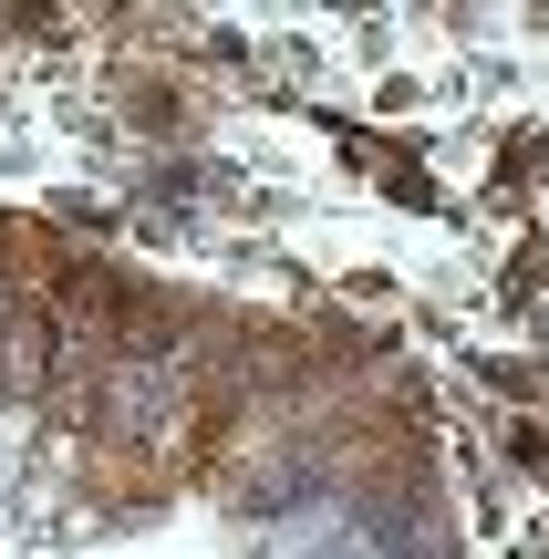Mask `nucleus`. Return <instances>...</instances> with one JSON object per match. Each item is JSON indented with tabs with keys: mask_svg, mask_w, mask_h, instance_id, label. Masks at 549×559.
Listing matches in <instances>:
<instances>
[{
	"mask_svg": "<svg viewBox=\"0 0 549 559\" xmlns=\"http://www.w3.org/2000/svg\"><path fill=\"white\" fill-rule=\"evenodd\" d=\"M509 466H518V477H549V425H539V415L509 425Z\"/></svg>",
	"mask_w": 549,
	"mask_h": 559,
	"instance_id": "1",
	"label": "nucleus"
},
{
	"mask_svg": "<svg viewBox=\"0 0 549 559\" xmlns=\"http://www.w3.org/2000/svg\"><path fill=\"white\" fill-rule=\"evenodd\" d=\"M488 383H498V394H509V404H539V394H549V383L529 373V362H488Z\"/></svg>",
	"mask_w": 549,
	"mask_h": 559,
	"instance_id": "2",
	"label": "nucleus"
},
{
	"mask_svg": "<svg viewBox=\"0 0 549 559\" xmlns=\"http://www.w3.org/2000/svg\"><path fill=\"white\" fill-rule=\"evenodd\" d=\"M394 207H435V177H426V166H394Z\"/></svg>",
	"mask_w": 549,
	"mask_h": 559,
	"instance_id": "3",
	"label": "nucleus"
}]
</instances>
